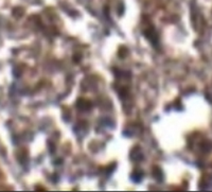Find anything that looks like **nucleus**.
<instances>
[{"mask_svg":"<svg viewBox=\"0 0 212 192\" xmlns=\"http://www.w3.org/2000/svg\"><path fill=\"white\" fill-rule=\"evenodd\" d=\"M144 35L148 40H150L151 43H153L154 45H156L158 43V36H157V33L156 31L154 30V28H151V29H148L145 30V32H144Z\"/></svg>","mask_w":212,"mask_h":192,"instance_id":"nucleus-1","label":"nucleus"}]
</instances>
